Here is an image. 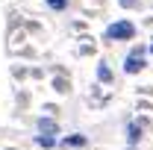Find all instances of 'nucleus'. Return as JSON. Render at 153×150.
Wrapping results in <instances>:
<instances>
[{
    "mask_svg": "<svg viewBox=\"0 0 153 150\" xmlns=\"http://www.w3.org/2000/svg\"><path fill=\"white\" fill-rule=\"evenodd\" d=\"M133 36H135L133 21H115V24L106 27V38H109V41H130Z\"/></svg>",
    "mask_w": 153,
    "mask_h": 150,
    "instance_id": "f257e3e1",
    "label": "nucleus"
},
{
    "mask_svg": "<svg viewBox=\"0 0 153 150\" xmlns=\"http://www.w3.org/2000/svg\"><path fill=\"white\" fill-rule=\"evenodd\" d=\"M124 71H127V74H138V71H144V53L135 50L133 56H127V59H124Z\"/></svg>",
    "mask_w": 153,
    "mask_h": 150,
    "instance_id": "f03ea898",
    "label": "nucleus"
},
{
    "mask_svg": "<svg viewBox=\"0 0 153 150\" xmlns=\"http://www.w3.org/2000/svg\"><path fill=\"white\" fill-rule=\"evenodd\" d=\"M38 132H44V135H59V127H56V121L41 118V121H38Z\"/></svg>",
    "mask_w": 153,
    "mask_h": 150,
    "instance_id": "7ed1b4c3",
    "label": "nucleus"
},
{
    "mask_svg": "<svg viewBox=\"0 0 153 150\" xmlns=\"http://www.w3.org/2000/svg\"><path fill=\"white\" fill-rule=\"evenodd\" d=\"M62 144L65 147H85V135H79V132L76 135H68V138H62Z\"/></svg>",
    "mask_w": 153,
    "mask_h": 150,
    "instance_id": "20e7f679",
    "label": "nucleus"
},
{
    "mask_svg": "<svg viewBox=\"0 0 153 150\" xmlns=\"http://www.w3.org/2000/svg\"><path fill=\"white\" fill-rule=\"evenodd\" d=\"M127 132H130V144H135V141L141 138V124H135V121H133V124H130V130H127Z\"/></svg>",
    "mask_w": 153,
    "mask_h": 150,
    "instance_id": "39448f33",
    "label": "nucleus"
},
{
    "mask_svg": "<svg viewBox=\"0 0 153 150\" xmlns=\"http://www.w3.org/2000/svg\"><path fill=\"white\" fill-rule=\"evenodd\" d=\"M36 141L41 144V147H56V135H44V132H41Z\"/></svg>",
    "mask_w": 153,
    "mask_h": 150,
    "instance_id": "423d86ee",
    "label": "nucleus"
},
{
    "mask_svg": "<svg viewBox=\"0 0 153 150\" xmlns=\"http://www.w3.org/2000/svg\"><path fill=\"white\" fill-rule=\"evenodd\" d=\"M97 79H103V82H109V79H112V71H109L106 65H97Z\"/></svg>",
    "mask_w": 153,
    "mask_h": 150,
    "instance_id": "0eeeda50",
    "label": "nucleus"
},
{
    "mask_svg": "<svg viewBox=\"0 0 153 150\" xmlns=\"http://www.w3.org/2000/svg\"><path fill=\"white\" fill-rule=\"evenodd\" d=\"M47 6H50V9H59V12H62V9L68 6V0H47Z\"/></svg>",
    "mask_w": 153,
    "mask_h": 150,
    "instance_id": "6e6552de",
    "label": "nucleus"
},
{
    "mask_svg": "<svg viewBox=\"0 0 153 150\" xmlns=\"http://www.w3.org/2000/svg\"><path fill=\"white\" fill-rule=\"evenodd\" d=\"M121 6H130L133 9V6H138V0H121Z\"/></svg>",
    "mask_w": 153,
    "mask_h": 150,
    "instance_id": "1a4fd4ad",
    "label": "nucleus"
},
{
    "mask_svg": "<svg viewBox=\"0 0 153 150\" xmlns=\"http://www.w3.org/2000/svg\"><path fill=\"white\" fill-rule=\"evenodd\" d=\"M150 56H153V44H150Z\"/></svg>",
    "mask_w": 153,
    "mask_h": 150,
    "instance_id": "9d476101",
    "label": "nucleus"
}]
</instances>
